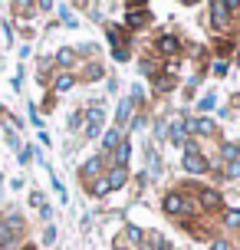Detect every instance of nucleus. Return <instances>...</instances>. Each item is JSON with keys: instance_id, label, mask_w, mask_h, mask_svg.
Wrapping results in <instances>:
<instances>
[{"instance_id": "nucleus-1", "label": "nucleus", "mask_w": 240, "mask_h": 250, "mask_svg": "<svg viewBox=\"0 0 240 250\" xmlns=\"http://www.w3.org/2000/svg\"><path fill=\"white\" fill-rule=\"evenodd\" d=\"M164 211L168 214H191L194 211V201L184 198V194H168L164 198Z\"/></svg>"}, {"instance_id": "nucleus-2", "label": "nucleus", "mask_w": 240, "mask_h": 250, "mask_svg": "<svg viewBox=\"0 0 240 250\" xmlns=\"http://www.w3.org/2000/svg\"><path fill=\"white\" fill-rule=\"evenodd\" d=\"M184 171H191V175H204V171H207V162H204L194 148H188L184 151Z\"/></svg>"}, {"instance_id": "nucleus-3", "label": "nucleus", "mask_w": 240, "mask_h": 250, "mask_svg": "<svg viewBox=\"0 0 240 250\" xmlns=\"http://www.w3.org/2000/svg\"><path fill=\"white\" fill-rule=\"evenodd\" d=\"M240 3H211V17H214V26L227 23V13H237Z\"/></svg>"}, {"instance_id": "nucleus-4", "label": "nucleus", "mask_w": 240, "mask_h": 250, "mask_svg": "<svg viewBox=\"0 0 240 250\" xmlns=\"http://www.w3.org/2000/svg\"><path fill=\"white\" fill-rule=\"evenodd\" d=\"M99 125H102V109H99V105H92V109H89V128H86V135L89 138L99 135Z\"/></svg>"}, {"instance_id": "nucleus-5", "label": "nucleus", "mask_w": 240, "mask_h": 250, "mask_svg": "<svg viewBox=\"0 0 240 250\" xmlns=\"http://www.w3.org/2000/svg\"><path fill=\"white\" fill-rule=\"evenodd\" d=\"M158 53H168V56H171V62H175V56H178V40L175 37H161V40H158Z\"/></svg>"}, {"instance_id": "nucleus-6", "label": "nucleus", "mask_w": 240, "mask_h": 250, "mask_svg": "<svg viewBox=\"0 0 240 250\" xmlns=\"http://www.w3.org/2000/svg\"><path fill=\"white\" fill-rule=\"evenodd\" d=\"M188 128H191V122H175V125H171V138H175L178 145L188 142Z\"/></svg>"}, {"instance_id": "nucleus-7", "label": "nucleus", "mask_w": 240, "mask_h": 250, "mask_svg": "<svg viewBox=\"0 0 240 250\" xmlns=\"http://www.w3.org/2000/svg\"><path fill=\"white\" fill-rule=\"evenodd\" d=\"M201 204L204 208H220V194H214V191H201Z\"/></svg>"}, {"instance_id": "nucleus-8", "label": "nucleus", "mask_w": 240, "mask_h": 250, "mask_svg": "<svg viewBox=\"0 0 240 250\" xmlns=\"http://www.w3.org/2000/svg\"><path fill=\"white\" fill-rule=\"evenodd\" d=\"M99 168H102V158H89V162L82 165V175L92 178V175H99Z\"/></svg>"}, {"instance_id": "nucleus-9", "label": "nucleus", "mask_w": 240, "mask_h": 250, "mask_svg": "<svg viewBox=\"0 0 240 250\" xmlns=\"http://www.w3.org/2000/svg\"><path fill=\"white\" fill-rule=\"evenodd\" d=\"M102 142H105V148L112 151V148H119V145H122V135L112 128V132H105V138H102Z\"/></svg>"}, {"instance_id": "nucleus-10", "label": "nucleus", "mask_w": 240, "mask_h": 250, "mask_svg": "<svg viewBox=\"0 0 240 250\" xmlns=\"http://www.w3.org/2000/svg\"><path fill=\"white\" fill-rule=\"evenodd\" d=\"M122 185H125V168H115L109 175V188H122Z\"/></svg>"}, {"instance_id": "nucleus-11", "label": "nucleus", "mask_w": 240, "mask_h": 250, "mask_svg": "<svg viewBox=\"0 0 240 250\" xmlns=\"http://www.w3.org/2000/svg\"><path fill=\"white\" fill-rule=\"evenodd\" d=\"M128 148H132V145H128V142H122V145H119V148H115V158H119V168H122V165L128 162V155H132V151H128Z\"/></svg>"}, {"instance_id": "nucleus-12", "label": "nucleus", "mask_w": 240, "mask_h": 250, "mask_svg": "<svg viewBox=\"0 0 240 250\" xmlns=\"http://www.w3.org/2000/svg\"><path fill=\"white\" fill-rule=\"evenodd\" d=\"M191 128H198V132H204V135H211V132H214V122H211V119H198Z\"/></svg>"}, {"instance_id": "nucleus-13", "label": "nucleus", "mask_w": 240, "mask_h": 250, "mask_svg": "<svg viewBox=\"0 0 240 250\" xmlns=\"http://www.w3.org/2000/svg\"><path fill=\"white\" fill-rule=\"evenodd\" d=\"M7 244H13V230H7V224L0 221V247H7Z\"/></svg>"}, {"instance_id": "nucleus-14", "label": "nucleus", "mask_w": 240, "mask_h": 250, "mask_svg": "<svg viewBox=\"0 0 240 250\" xmlns=\"http://www.w3.org/2000/svg\"><path fill=\"white\" fill-rule=\"evenodd\" d=\"M56 60H60V66H73L76 53H73V50H60V56H56Z\"/></svg>"}, {"instance_id": "nucleus-15", "label": "nucleus", "mask_w": 240, "mask_h": 250, "mask_svg": "<svg viewBox=\"0 0 240 250\" xmlns=\"http://www.w3.org/2000/svg\"><path fill=\"white\" fill-rule=\"evenodd\" d=\"M112 188H109V178H102V181H96L92 185V194H109Z\"/></svg>"}, {"instance_id": "nucleus-16", "label": "nucleus", "mask_w": 240, "mask_h": 250, "mask_svg": "<svg viewBox=\"0 0 240 250\" xmlns=\"http://www.w3.org/2000/svg\"><path fill=\"white\" fill-rule=\"evenodd\" d=\"M69 86H73V76H60L56 79V92H66Z\"/></svg>"}, {"instance_id": "nucleus-17", "label": "nucleus", "mask_w": 240, "mask_h": 250, "mask_svg": "<svg viewBox=\"0 0 240 250\" xmlns=\"http://www.w3.org/2000/svg\"><path fill=\"white\" fill-rule=\"evenodd\" d=\"M227 178H240V158L227 162Z\"/></svg>"}, {"instance_id": "nucleus-18", "label": "nucleus", "mask_w": 240, "mask_h": 250, "mask_svg": "<svg viewBox=\"0 0 240 250\" xmlns=\"http://www.w3.org/2000/svg\"><path fill=\"white\" fill-rule=\"evenodd\" d=\"M224 158H227V162L240 158V148H237V145H224Z\"/></svg>"}, {"instance_id": "nucleus-19", "label": "nucleus", "mask_w": 240, "mask_h": 250, "mask_svg": "<svg viewBox=\"0 0 240 250\" xmlns=\"http://www.w3.org/2000/svg\"><path fill=\"white\" fill-rule=\"evenodd\" d=\"M224 221H227L230 227H240V211H227V214H224Z\"/></svg>"}, {"instance_id": "nucleus-20", "label": "nucleus", "mask_w": 240, "mask_h": 250, "mask_svg": "<svg viewBox=\"0 0 240 250\" xmlns=\"http://www.w3.org/2000/svg\"><path fill=\"white\" fill-rule=\"evenodd\" d=\"M128 112H132V102H122V105H119V122H125V119H128Z\"/></svg>"}, {"instance_id": "nucleus-21", "label": "nucleus", "mask_w": 240, "mask_h": 250, "mask_svg": "<svg viewBox=\"0 0 240 250\" xmlns=\"http://www.w3.org/2000/svg\"><path fill=\"white\" fill-rule=\"evenodd\" d=\"M141 20H145V17H139V13H135V10L128 13V26H139V23H141Z\"/></svg>"}, {"instance_id": "nucleus-22", "label": "nucleus", "mask_w": 240, "mask_h": 250, "mask_svg": "<svg viewBox=\"0 0 240 250\" xmlns=\"http://www.w3.org/2000/svg\"><path fill=\"white\" fill-rule=\"evenodd\" d=\"M214 73H217V76H224V73H227V62H224V60L214 62Z\"/></svg>"}, {"instance_id": "nucleus-23", "label": "nucleus", "mask_w": 240, "mask_h": 250, "mask_svg": "<svg viewBox=\"0 0 240 250\" xmlns=\"http://www.w3.org/2000/svg\"><path fill=\"white\" fill-rule=\"evenodd\" d=\"M128 240H141V230H139V227H128Z\"/></svg>"}, {"instance_id": "nucleus-24", "label": "nucleus", "mask_w": 240, "mask_h": 250, "mask_svg": "<svg viewBox=\"0 0 240 250\" xmlns=\"http://www.w3.org/2000/svg\"><path fill=\"white\" fill-rule=\"evenodd\" d=\"M141 69H145V73L152 76V73H155V62H152V60H141Z\"/></svg>"}, {"instance_id": "nucleus-25", "label": "nucleus", "mask_w": 240, "mask_h": 250, "mask_svg": "<svg viewBox=\"0 0 240 250\" xmlns=\"http://www.w3.org/2000/svg\"><path fill=\"white\" fill-rule=\"evenodd\" d=\"M211 250H230V247L224 244V240H214V247H211Z\"/></svg>"}, {"instance_id": "nucleus-26", "label": "nucleus", "mask_w": 240, "mask_h": 250, "mask_svg": "<svg viewBox=\"0 0 240 250\" xmlns=\"http://www.w3.org/2000/svg\"><path fill=\"white\" fill-rule=\"evenodd\" d=\"M23 250H33V247H23Z\"/></svg>"}, {"instance_id": "nucleus-27", "label": "nucleus", "mask_w": 240, "mask_h": 250, "mask_svg": "<svg viewBox=\"0 0 240 250\" xmlns=\"http://www.w3.org/2000/svg\"><path fill=\"white\" fill-rule=\"evenodd\" d=\"M119 250H125V247H119Z\"/></svg>"}, {"instance_id": "nucleus-28", "label": "nucleus", "mask_w": 240, "mask_h": 250, "mask_svg": "<svg viewBox=\"0 0 240 250\" xmlns=\"http://www.w3.org/2000/svg\"><path fill=\"white\" fill-rule=\"evenodd\" d=\"M161 250H168V247H161Z\"/></svg>"}]
</instances>
